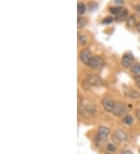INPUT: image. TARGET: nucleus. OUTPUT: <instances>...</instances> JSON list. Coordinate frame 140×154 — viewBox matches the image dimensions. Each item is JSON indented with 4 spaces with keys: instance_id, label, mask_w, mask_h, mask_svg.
Listing matches in <instances>:
<instances>
[{
    "instance_id": "393cba45",
    "label": "nucleus",
    "mask_w": 140,
    "mask_h": 154,
    "mask_svg": "<svg viewBox=\"0 0 140 154\" xmlns=\"http://www.w3.org/2000/svg\"><path fill=\"white\" fill-rule=\"evenodd\" d=\"M116 2H117V3H123V1H119V0H116Z\"/></svg>"
},
{
    "instance_id": "f03ea898",
    "label": "nucleus",
    "mask_w": 140,
    "mask_h": 154,
    "mask_svg": "<svg viewBox=\"0 0 140 154\" xmlns=\"http://www.w3.org/2000/svg\"><path fill=\"white\" fill-rule=\"evenodd\" d=\"M88 85L91 86H100L102 83V80L99 76L96 74H88L86 76V81Z\"/></svg>"
},
{
    "instance_id": "4be33fe9",
    "label": "nucleus",
    "mask_w": 140,
    "mask_h": 154,
    "mask_svg": "<svg viewBox=\"0 0 140 154\" xmlns=\"http://www.w3.org/2000/svg\"><path fill=\"white\" fill-rule=\"evenodd\" d=\"M120 154H132V151H130L129 149H125V150L121 151Z\"/></svg>"
},
{
    "instance_id": "39448f33",
    "label": "nucleus",
    "mask_w": 140,
    "mask_h": 154,
    "mask_svg": "<svg viewBox=\"0 0 140 154\" xmlns=\"http://www.w3.org/2000/svg\"><path fill=\"white\" fill-rule=\"evenodd\" d=\"M133 62H134V57L131 52L125 53L122 57L121 59V65L125 68L132 67L133 66Z\"/></svg>"
},
{
    "instance_id": "f257e3e1",
    "label": "nucleus",
    "mask_w": 140,
    "mask_h": 154,
    "mask_svg": "<svg viewBox=\"0 0 140 154\" xmlns=\"http://www.w3.org/2000/svg\"><path fill=\"white\" fill-rule=\"evenodd\" d=\"M110 134V129L104 126H101L100 127L97 132V143H102L107 139V137Z\"/></svg>"
},
{
    "instance_id": "a878e982",
    "label": "nucleus",
    "mask_w": 140,
    "mask_h": 154,
    "mask_svg": "<svg viewBox=\"0 0 140 154\" xmlns=\"http://www.w3.org/2000/svg\"><path fill=\"white\" fill-rule=\"evenodd\" d=\"M139 152H140V151H139Z\"/></svg>"
},
{
    "instance_id": "5701e85b",
    "label": "nucleus",
    "mask_w": 140,
    "mask_h": 154,
    "mask_svg": "<svg viewBox=\"0 0 140 154\" xmlns=\"http://www.w3.org/2000/svg\"><path fill=\"white\" fill-rule=\"evenodd\" d=\"M136 118L137 119L140 120V109L137 110L136 111Z\"/></svg>"
},
{
    "instance_id": "7ed1b4c3",
    "label": "nucleus",
    "mask_w": 140,
    "mask_h": 154,
    "mask_svg": "<svg viewBox=\"0 0 140 154\" xmlns=\"http://www.w3.org/2000/svg\"><path fill=\"white\" fill-rule=\"evenodd\" d=\"M79 57H80V59L82 63H84L86 66H90V62H91L93 55H92V53L90 52L89 49H84L79 54Z\"/></svg>"
},
{
    "instance_id": "ddd939ff",
    "label": "nucleus",
    "mask_w": 140,
    "mask_h": 154,
    "mask_svg": "<svg viewBox=\"0 0 140 154\" xmlns=\"http://www.w3.org/2000/svg\"><path fill=\"white\" fill-rule=\"evenodd\" d=\"M77 11H78L79 15H82L85 11H86V6L82 2H79L77 5Z\"/></svg>"
},
{
    "instance_id": "6ab92c4d",
    "label": "nucleus",
    "mask_w": 140,
    "mask_h": 154,
    "mask_svg": "<svg viewBox=\"0 0 140 154\" xmlns=\"http://www.w3.org/2000/svg\"><path fill=\"white\" fill-rule=\"evenodd\" d=\"M107 150L110 151V152H114L116 150V146L113 143H109L107 146Z\"/></svg>"
},
{
    "instance_id": "9d476101",
    "label": "nucleus",
    "mask_w": 140,
    "mask_h": 154,
    "mask_svg": "<svg viewBox=\"0 0 140 154\" xmlns=\"http://www.w3.org/2000/svg\"><path fill=\"white\" fill-rule=\"evenodd\" d=\"M114 137L120 142H125L128 139L127 134L122 130H118L114 134Z\"/></svg>"
},
{
    "instance_id": "6e6552de",
    "label": "nucleus",
    "mask_w": 140,
    "mask_h": 154,
    "mask_svg": "<svg viewBox=\"0 0 140 154\" xmlns=\"http://www.w3.org/2000/svg\"><path fill=\"white\" fill-rule=\"evenodd\" d=\"M101 103H102V106L104 107V109L106 111H108V112H112L114 108V106H115V103L112 100L107 97L104 98L101 100Z\"/></svg>"
},
{
    "instance_id": "0eeeda50",
    "label": "nucleus",
    "mask_w": 140,
    "mask_h": 154,
    "mask_svg": "<svg viewBox=\"0 0 140 154\" xmlns=\"http://www.w3.org/2000/svg\"><path fill=\"white\" fill-rule=\"evenodd\" d=\"M127 107L123 104V103H115V106H114V108L113 110V114L115 115L116 116H122L127 112Z\"/></svg>"
},
{
    "instance_id": "b1692460",
    "label": "nucleus",
    "mask_w": 140,
    "mask_h": 154,
    "mask_svg": "<svg viewBox=\"0 0 140 154\" xmlns=\"http://www.w3.org/2000/svg\"><path fill=\"white\" fill-rule=\"evenodd\" d=\"M136 28H137V30L140 33V21L136 24Z\"/></svg>"
},
{
    "instance_id": "aec40b11",
    "label": "nucleus",
    "mask_w": 140,
    "mask_h": 154,
    "mask_svg": "<svg viewBox=\"0 0 140 154\" xmlns=\"http://www.w3.org/2000/svg\"><path fill=\"white\" fill-rule=\"evenodd\" d=\"M86 37H85L84 35H80L79 37V43L81 44V45H85L86 42Z\"/></svg>"
},
{
    "instance_id": "f3484780",
    "label": "nucleus",
    "mask_w": 140,
    "mask_h": 154,
    "mask_svg": "<svg viewBox=\"0 0 140 154\" xmlns=\"http://www.w3.org/2000/svg\"><path fill=\"white\" fill-rule=\"evenodd\" d=\"M123 122L125 125H130L132 124L133 122V118L131 115H127L126 117H125V119H123Z\"/></svg>"
},
{
    "instance_id": "9b49d317",
    "label": "nucleus",
    "mask_w": 140,
    "mask_h": 154,
    "mask_svg": "<svg viewBox=\"0 0 140 154\" xmlns=\"http://www.w3.org/2000/svg\"><path fill=\"white\" fill-rule=\"evenodd\" d=\"M125 96L129 97L130 98H133V99H136L140 97L139 93L137 92L136 90H132V89H126L125 90Z\"/></svg>"
},
{
    "instance_id": "f8f14e48",
    "label": "nucleus",
    "mask_w": 140,
    "mask_h": 154,
    "mask_svg": "<svg viewBox=\"0 0 140 154\" xmlns=\"http://www.w3.org/2000/svg\"><path fill=\"white\" fill-rule=\"evenodd\" d=\"M131 70L137 77L140 78V65L134 64L131 67Z\"/></svg>"
},
{
    "instance_id": "dca6fc26",
    "label": "nucleus",
    "mask_w": 140,
    "mask_h": 154,
    "mask_svg": "<svg viewBox=\"0 0 140 154\" xmlns=\"http://www.w3.org/2000/svg\"><path fill=\"white\" fill-rule=\"evenodd\" d=\"M122 8L123 7H121V6H113V7H110L109 11H110V13L112 14H114V15H117L121 10H122Z\"/></svg>"
},
{
    "instance_id": "a211bd4d",
    "label": "nucleus",
    "mask_w": 140,
    "mask_h": 154,
    "mask_svg": "<svg viewBox=\"0 0 140 154\" xmlns=\"http://www.w3.org/2000/svg\"><path fill=\"white\" fill-rule=\"evenodd\" d=\"M113 20H114V18L112 17H105L104 19L103 20L102 23H104V24H108V23H110Z\"/></svg>"
},
{
    "instance_id": "1a4fd4ad",
    "label": "nucleus",
    "mask_w": 140,
    "mask_h": 154,
    "mask_svg": "<svg viewBox=\"0 0 140 154\" xmlns=\"http://www.w3.org/2000/svg\"><path fill=\"white\" fill-rule=\"evenodd\" d=\"M128 16V10L125 8H122V10L115 16V20L118 21H124L127 20Z\"/></svg>"
},
{
    "instance_id": "4468645a",
    "label": "nucleus",
    "mask_w": 140,
    "mask_h": 154,
    "mask_svg": "<svg viewBox=\"0 0 140 154\" xmlns=\"http://www.w3.org/2000/svg\"><path fill=\"white\" fill-rule=\"evenodd\" d=\"M135 22H136V20H135V18L134 16H130V17H128L127 21H126L127 25L129 27H132V26H134L135 25Z\"/></svg>"
},
{
    "instance_id": "423d86ee",
    "label": "nucleus",
    "mask_w": 140,
    "mask_h": 154,
    "mask_svg": "<svg viewBox=\"0 0 140 154\" xmlns=\"http://www.w3.org/2000/svg\"><path fill=\"white\" fill-rule=\"evenodd\" d=\"M82 111L81 114L83 116L89 117L91 115H94L96 113V108L93 105L91 104H86V105H82Z\"/></svg>"
},
{
    "instance_id": "412c9836",
    "label": "nucleus",
    "mask_w": 140,
    "mask_h": 154,
    "mask_svg": "<svg viewBox=\"0 0 140 154\" xmlns=\"http://www.w3.org/2000/svg\"><path fill=\"white\" fill-rule=\"evenodd\" d=\"M135 84L137 85V87L140 89V78L139 77H137V76L135 77Z\"/></svg>"
},
{
    "instance_id": "20e7f679",
    "label": "nucleus",
    "mask_w": 140,
    "mask_h": 154,
    "mask_svg": "<svg viewBox=\"0 0 140 154\" xmlns=\"http://www.w3.org/2000/svg\"><path fill=\"white\" fill-rule=\"evenodd\" d=\"M104 66V61L102 57L98 56V55L93 57L90 64V67L93 68L95 69H101Z\"/></svg>"
},
{
    "instance_id": "2eb2a0df",
    "label": "nucleus",
    "mask_w": 140,
    "mask_h": 154,
    "mask_svg": "<svg viewBox=\"0 0 140 154\" xmlns=\"http://www.w3.org/2000/svg\"><path fill=\"white\" fill-rule=\"evenodd\" d=\"M77 23H78V28H82L86 26V20L82 17H78V20H77Z\"/></svg>"
}]
</instances>
